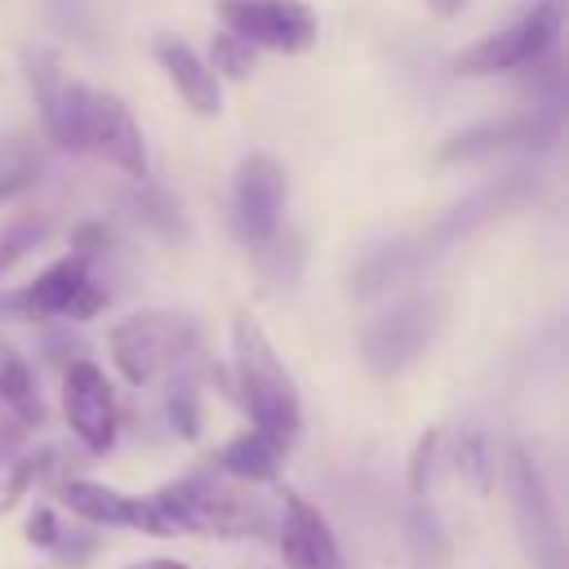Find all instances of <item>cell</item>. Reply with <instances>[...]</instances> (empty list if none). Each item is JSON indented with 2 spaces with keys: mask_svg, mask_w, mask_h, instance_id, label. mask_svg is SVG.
<instances>
[{
  "mask_svg": "<svg viewBox=\"0 0 569 569\" xmlns=\"http://www.w3.org/2000/svg\"><path fill=\"white\" fill-rule=\"evenodd\" d=\"M289 200V173L276 156L267 151H249L236 164V187H231V227L236 240L253 253H262L276 231H280V213Z\"/></svg>",
  "mask_w": 569,
  "mask_h": 569,
  "instance_id": "7",
  "label": "cell"
},
{
  "mask_svg": "<svg viewBox=\"0 0 569 569\" xmlns=\"http://www.w3.org/2000/svg\"><path fill=\"white\" fill-rule=\"evenodd\" d=\"M436 449H440V431L431 427V431H422L418 436V445H413V453H409V489L422 498L427 489H431V471H436Z\"/></svg>",
  "mask_w": 569,
  "mask_h": 569,
  "instance_id": "24",
  "label": "cell"
},
{
  "mask_svg": "<svg viewBox=\"0 0 569 569\" xmlns=\"http://www.w3.org/2000/svg\"><path fill=\"white\" fill-rule=\"evenodd\" d=\"M124 569H191V565H182V560H173V556H147V560L124 565Z\"/></svg>",
  "mask_w": 569,
  "mask_h": 569,
  "instance_id": "27",
  "label": "cell"
},
{
  "mask_svg": "<svg viewBox=\"0 0 569 569\" xmlns=\"http://www.w3.org/2000/svg\"><path fill=\"white\" fill-rule=\"evenodd\" d=\"M529 129V120H502V124H476V129H467V133H458V138H449L445 147H440V160H467V156H485V151H493V147H507L511 138H520Z\"/></svg>",
  "mask_w": 569,
  "mask_h": 569,
  "instance_id": "21",
  "label": "cell"
},
{
  "mask_svg": "<svg viewBox=\"0 0 569 569\" xmlns=\"http://www.w3.org/2000/svg\"><path fill=\"white\" fill-rule=\"evenodd\" d=\"M31 93H36V107L44 116L49 138L67 151H84V120H89L93 89L53 62H36L31 67Z\"/></svg>",
  "mask_w": 569,
  "mask_h": 569,
  "instance_id": "13",
  "label": "cell"
},
{
  "mask_svg": "<svg viewBox=\"0 0 569 569\" xmlns=\"http://www.w3.org/2000/svg\"><path fill=\"white\" fill-rule=\"evenodd\" d=\"M173 533H213V538H267L276 533V516L249 493L222 480H169L147 493Z\"/></svg>",
  "mask_w": 569,
  "mask_h": 569,
  "instance_id": "2",
  "label": "cell"
},
{
  "mask_svg": "<svg viewBox=\"0 0 569 569\" xmlns=\"http://www.w3.org/2000/svg\"><path fill=\"white\" fill-rule=\"evenodd\" d=\"M231 369H236V396H240L249 422L289 449L302 431V400H298V387H293L284 360L276 356L271 338L244 311L231 325Z\"/></svg>",
  "mask_w": 569,
  "mask_h": 569,
  "instance_id": "1",
  "label": "cell"
},
{
  "mask_svg": "<svg viewBox=\"0 0 569 569\" xmlns=\"http://www.w3.org/2000/svg\"><path fill=\"white\" fill-rule=\"evenodd\" d=\"M22 533H27V542L31 547H40V551H53V542H58V533H62V525H58V516H53V507H36L31 516H27V525H22Z\"/></svg>",
  "mask_w": 569,
  "mask_h": 569,
  "instance_id": "25",
  "label": "cell"
},
{
  "mask_svg": "<svg viewBox=\"0 0 569 569\" xmlns=\"http://www.w3.org/2000/svg\"><path fill=\"white\" fill-rule=\"evenodd\" d=\"M427 9H431L436 18H458V13L467 9V0H427Z\"/></svg>",
  "mask_w": 569,
  "mask_h": 569,
  "instance_id": "28",
  "label": "cell"
},
{
  "mask_svg": "<svg viewBox=\"0 0 569 569\" xmlns=\"http://www.w3.org/2000/svg\"><path fill=\"white\" fill-rule=\"evenodd\" d=\"M107 351L129 387H147L196 351V325L178 311H138L107 329Z\"/></svg>",
  "mask_w": 569,
  "mask_h": 569,
  "instance_id": "3",
  "label": "cell"
},
{
  "mask_svg": "<svg viewBox=\"0 0 569 569\" xmlns=\"http://www.w3.org/2000/svg\"><path fill=\"white\" fill-rule=\"evenodd\" d=\"M58 462V449H36V453H13L9 462H0V516L9 507H18Z\"/></svg>",
  "mask_w": 569,
  "mask_h": 569,
  "instance_id": "19",
  "label": "cell"
},
{
  "mask_svg": "<svg viewBox=\"0 0 569 569\" xmlns=\"http://www.w3.org/2000/svg\"><path fill=\"white\" fill-rule=\"evenodd\" d=\"M44 231H49V227H44L40 218H18V222H13V227L0 236V276H4V271H9L18 258H27V253H31V249L44 240Z\"/></svg>",
  "mask_w": 569,
  "mask_h": 569,
  "instance_id": "23",
  "label": "cell"
},
{
  "mask_svg": "<svg viewBox=\"0 0 569 569\" xmlns=\"http://www.w3.org/2000/svg\"><path fill=\"white\" fill-rule=\"evenodd\" d=\"M440 320H445V302L440 298H422L418 293V298L396 302L391 311H382L378 320H369L360 329V356H365V365L373 373H382V378L409 369L431 347Z\"/></svg>",
  "mask_w": 569,
  "mask_h": 569,
  "instance_id": "6",
  "label": "cell"
},
{
  "mask_svg": "<svg viewBox=\"0 0 569 569\" xmlns=\"http://www.w3.org/2000/svg\"><path fill=\"white\" fill-rule=\"evenodd\" d=\"M453 462H458L462 480H467L476 493H489L493 471H498V458H493V445H489V436H485L480 427H467V431L458 436V445H453Z\"/></svg>",
  "mask_w": 569,
  "mask_h": 569,
  "instance_id": "20",
  "label": "cell"
},
{
  "mask_svg": "<svg viewBox=\"0 0 569 569\" xmlns=\"http://www.w3.org/2000/svg\"><path fill=\"white\" fill-rule=\"evenodd\" d=\"M276 547H280L284 569H347L333 525L302 493H284L280 516H276Z\"/></svg>",
  "mask_w": 569,
  "mask_h": 569,
  "instance_id": "12",
  "label": "cell"
},
{
  "mask_svg": "<svg viewBox=\"0 0 569 569\" xmlns=\"http://www.w3.org/2000/svg\"><path fill=\"white\" fill-rule=\"evenodd\" d=\"M209 71L213 76H227V80H244L253 71V44L231 36V31H218L209 40Z\"/></svg>",
  "mask_w": 569,
  "mask_h": 569,
  "instance_id": "22",
  "label": "cell"
},
{
  "mask_svg": "<svg viewBox=\"0 0 569 569\" xmlns=\"http://www.w3.org/2000/svg\"><path fill=\"white\" fill-rule=\"evenodd\" d=\"M62 413L71 436L89 449V453H107L116 445L120 431V409H116V391L107 382V373L93 360H71L62 373Z\"/></svg>",
  "mask_w": 569,
  "mask_h": 569,
  "instance_id": "10",
  "label": "cell"
},
{
  "mask_svg": "<svg viewBox=\"0 0 569 569\" xmlns=\"http://www.w3.org/2000/svg\"><path fill=\"white\" fill-rule=\"evenodd\" d=\"M222 31L249 40L253 49L302 53L316 40V13L302 0H213Z\"/></svg>",
  "mask_w": 569,
  "mask_h": 569,
  "instance_id": "9",
  "label": "cell"
},
{
  "mask_svg": "<svg viewBox=\"0 0 569 569\" xmlns=\"http://www.w3.org/2000/svg\"><path fill=\"white\" fill-rule=\"evenodd\" d=\"M0 405L22 422V427H40L44 422V405L36 391V373L18 351H0Z\"/></svg>",
  "mask_w": 569,
  "mask_h": 569,
  "instance_id": "17",
  "label": "cell"
},
{
  "mask_svg": "<svg viewBox=\"0 0 569 569\" xmlns=\"http://www.w3.org/2000/svg\"><path fill=\"white\" fill-rule=\"evenodd\" d=\"M156 62L164 67L169 84L182 93V102H187L191 111H200V116H218V102H222V93H218V76L209 71V62H204L187 40H178V36H160V40H156Z\"/></svg>",
  "mask_w": 569,
  "mask_h": 569,
  "instance_id": "15",
  "label": "cell"
},
{
  "mask_svg": "<svg viewBox=\"0 0 569 569\" xmlns=\"http://www.w3.org/2000/svg\"><path fill=\"white\" fill-rule=\"evenodd\" d=\"M53 498L93 529H133L147 538H173V529L164 525V516L156 511L151 498H133V493H120V489H107V485L80 480V476L58 480Z\"/></svg>",
  "mask_w": 569,
  "mask_h": 569,
  "instance_id": "11",
  "label": "cell"
},
{
  "mask_svg": "<svg viewBox=\"0 0 569 569\" xmlns=\"http://www.w3.org/2000/svg\"><path fill=\"white\" fill-rule=\"evenodd\" d=\"M560 18H565V0H538L516 27L480 36L471 49H462L453 58V71L458 76H498V71L542 62L560 40Z\"/></svg>",
  "mask_w": 569,
  "mask_h": 569,
  "instance_id": "5",
  "label": "cell"
},
{
  "mask_svg": "<svg viewBox=\"0 0 569 569\" xmlns=\"http://www.w3.org/2000/svg\"><path fill=\"white\" fill-rule=\"evenodd\" d=\"M284 453H289V449H284L280 440H271V436L258 431V427H244V431H236V436L218 449V467H222L231 480H240V485H262V480H276Z\"/></svg>",
  "mask_w": 569,
  "mask_h": 569,
  "instance_id": "16",
  "label": "cell"
},
{
  "mask_svg": "<svg viewBox=\"0 0 569 569\" xmlns=\"http://www.w3.org/2000/svg\"><path fill=\"white\" fill-rule=\"evenodd\" d=\"M93 258L98 253H89V249H71L53 267H44L31 284L0 293V316H18V320H44V316L89 320V316H98L107 307V289L89 271Z\"/></svg>",
  "mask_w": 569,
  "mask_h": 569,
  "instance_id": "4",
  "label": "cell"
},
{
  "mask_svg": "<svg viewBox=\"0 0 569 569\" xmlns=\"http://www.w3.org/2000/svg\"><path fill=\"white\" fill-rule=\"evenodd\" d=\"M84 151L102 156L129 178H147V147L133 111L116 93H93L89 98V120H84Z\"/></svg>",
  "mask_w": 569,
  "mask_h": 569,
  "instance_id": "14",
  "label": "cell"
},
{
  "mask_svg": "<svg viewBox=\"0 0 569 569\" xmlns=\"http://www.w3.org/2000/svg\"><path fill=\"white\" fill-rule=\"evenodd\" d=\"M191 356L169 369V400H164L169 405V422H173V431L182 440H196L200 436V373H196Z\"/></svg>",
  "mask_w": 569,
  "mask_h": 569,
  "instance_id": "18",
  "label": "cell"
},
{
  "mask_svg": "<svg viewBox=\"0 0 569 569\" xmlns=\"http://www.w3.org/2000/svg\"><path fill=\"white\" fill-rule=\"evenodd\" d=\"M507 493H511V511H516V529L533 556L538 569H560L565 551H560V520H556V502L547 493V480L538 471V462L529 458L525 445L507 449Z\"/></svg>",
  "mask_w": 569,
  "mask_h": 569,
  "instance_id": "8",
  "label": "cell"
},
{
  "mask_svg": "<svg viewBox=\"0 0 569 569\" xmlns=\"http://www.w3.org/2000/svg\"><path fill=\"white\" fill-rule=\"evenodd\" d=\"M27 187H31V169H9V173H0V204L13 200V196L27 191Z\"/></svg>",
  "mask_w": 569,
  "mask_h": 569,
  "instance_id": "26",
  "label": "cell"
}]
</instances>
